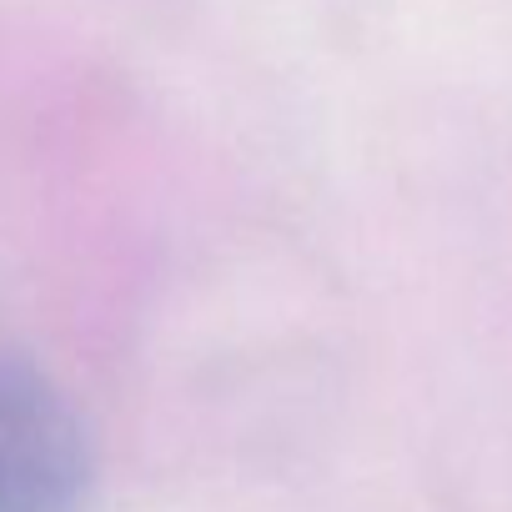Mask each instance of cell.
<instances>
[{
	"label": "cell",
	"instance_id": "obj_1",
	"mask_svg": "<svg viewBox=\"0 0 512 512\" xmlns=\"http://www.w3.org/2000/svg\"><path fill=\"white\" fill-rule=\"evenodd\" d=\"M91 437L71 397L21 352L0 347V512H86Z\"/></svg>",
	"mask_w": 512,
	"mask_h": 512
}]
</instances>
